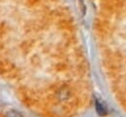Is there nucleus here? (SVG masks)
I'll return each instance as SVG.
<instances>
[{"label":"nucleus","instance_id":"2","mask_svg":"<svg viewBox=\"0 0 126 117\" xmlns=\"http://www.w3.org/2000/svg\"><path fill=\"white\" fill-rule=\"evenodd\" d=\"M76 6H77V9L78 11L84 16L86 14V4H85V1L84 0H76Z\"/></svg>","mask_w":126,"mask_h":117},{"label":"nucleus","instance_id":"1","mask_svg":"<svg viewBox=\"0 0 126 117\" xmlns=\"http://www.w3.org/2000/svg\"><path fill=\"white\" fill-rule=\"evenodd\" d=\"M95 110H96L97 114L100 116H104L106 114V108L98 99L95 100Z\"/></svg>","mask_w":126,"mask_h":117},{"label":"nucleus","instance_id":"3","mask_svg":"<svg viewBox=\"0 0 126 117\" xmlns=\"http://www.w3.org/2000/svg\"><path fill=\"white\" fill-rule=\"evenodd\" d=\"M6 117H22V114L17 110H9L6 113Z\"/></svg>","mask_w":126,"mask_h":117}]
</instances>
